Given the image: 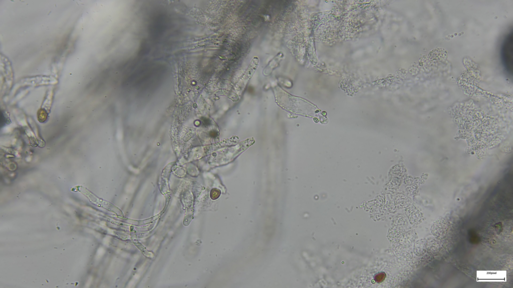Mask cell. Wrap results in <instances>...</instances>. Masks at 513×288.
Returning <instances> with one entry per match:
<instances>
[{
  "label": "cell",
  "instance_id": "cell-1",
  "mask_svg": "<svg viewBox=\"0 0 513 288\" xmlns=\"http://www.w3.org/2000/svg\"><path fill=\"white\" fill-rule=\"evenodd\" d=\"M500 57L502 65L505 72L511 74L512 66V34L511 32L508 34L501 45Z\"/></svg>",
  "mask_w": 513,
  "mask_h": 288
}]
</instances>
